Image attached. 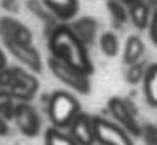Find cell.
<instances>
[{
	"label": "cell",
	"mask_w": 157,
	"mask_h": 145,
	"mask_svg": "<svg viewBox=\"0 0 157 145\" xmlns=\"http://www.w3.org/2000/svg\"><path fill=\"white\" fill-rule=\"evenodd\" d=\"M9 133V125L5 121V118L0 115V135H7Z\"/></svg>",
	"instance_id": "d4e9b609"
},
{
	"label": "cell",
	"mask_w": 157,
	"mask_h": 145,
	"mask_svg": "<svg viewBox=\"0 0 157 145\" xmlns=\"http://www.w3.org/2000/svg\"><path fill=\"white\" fill-rule=\"evenodd\" d=\"M39 88V83L34 76L24 73L22 69H12V83L9 86V93L21 100H29L34 96L36 90Z\"/></svg>",
	"instance_id": "9c48e42d"
},
{
	"label": "cell",
	"mask_w": 157,
	"mask_h": 145,
	"mask_svg": "<svg viewBox=\"0 0 157 145\" xmlns=\"http://www.w3.org/2000/svg\"><path fill=\"white\" fill-rule=\"evenodd\" d=\"M49 69L52 71V74L59 81H63L66 86L73 88L78 93L88 94L90 90H91V83H90V78H88L90 74H85L81 71L75 69L73 66L63 63L58 57H54V56L49 57Z\"/></svg>",
	"instance_id": "3957f363"
},
{
	"label": "cell",
	"mask_w": 157,
	"mask_h": 145,
	"mask_svg": "<svg viewBox=\"0 0 157 145\" xmlns=\"http://www.w3.org/2000/svg\"><path fill=\"white\" fill-rule=\"evenodd\" d=\"M150 37H152V40L157 44V10L154 12L152 22H150Z\"/></svg>",
	"instance_id": "cb8c5ba5"
},
{
	"label": "cell",
	"mask_w": 157,
	"mask_h": 145,
	"mask_svg": "<svg viewBox=\"0 0 157 145\" xmlns=\"http://www.w3.org/2000/svg\"><path fill=\"white\" fill-rule=\"evenodd\" d=\"M14 111H15V106L12 105V94L0 91V115L4 118H12Z\"/></svg>",
	"instance_id": "44dd1931"
},
{
	"label": "cell",
	"mask_w": 157,
	"mask_h": 145,
	"mask_svg": "<svg viewBox=\"0 0 157 145\" xmlns=\"http://www.w3.org/2000/svg\"><path fill=\"white\" fill-rule=\"evenodd\" d=\"M5 47L9 49V52L24 66H27L29 69H32L34 73H41L42 69V59L41 54L37 52L36 47H32L31 44H19V42H5Z\"/></svg>",
	"instance_id": "ba28073f"
},
{
	"label": "cell",
	"mask_w": 157,
	"mask_h": 145,
	"mask_svg": "<svg viewBox=\"0 0 157 145\" xmlns=\"http://www.w3.org/2000/svg\"><path fill=\"white\" fill-rule=\"evenodd\" d=\"M5 64H7V59H5V54L0 51V71L5 69Z\"/></svg>",
	"instance_id": "484cf974"
},
{
	"label": "cell",
	"mask_w": 157,
	"mask_h": 145,
	"mask_svg": "<svg viewBox=\"0 0 157 145\" xmlns=\"http://www.w3.org/2000/svg\"><path fill=\"white\" fill-rule=\"evenodd\" d=\"M14 118L17 121V127L22 130V133L25 135H34L39 133V128H41V121L37 118V113L32 106H29L27 103H19L15 106L14 111Z\"/></svg>",
	"instance_id": "30bf717a"
},
{
	"label": "cell",
	"mask_w": 157,
	"mask_h": 145,
	"mask_svg": "<svg viewBox=\"0 0 157 145\" xmlns=\"http://www.w3.org/2000/svg\"><path fill=\"white\" fill-rule=\"evenodd\" d=\"M142 137L145 145H157V127L154 125H145L142 132Z\"/></svg>",
	"instance_id": "7402d4cb"
},
{
	"label": "cell",
	"mask_w": 157,
	"mask_h": 145,
	"mask_svg": "<svg viewBox=\"0 0 157 145\" xmlns=\"http://www.w3.org/2000/svg\"><path fill=\"white\" fill-rule=\"evenodd\" d=\"M100 47H101L105 56L115 57L117 54H118V49H120L118 37L113 32H103L101 36H100Z\"/></svg>",
	"instance_id": "e0dca14e"
},
{
	"label": "cell",
	"mask_w": 157,
	"mask_h": 145,
	"mask_svg": "<svg viewBox=\"0 0 157 145\" xmlns=\"http://www.w3.org/2000/svg\"><path fill=\"white\" fill-rule=\"evenodd\" d=\"M81 113L79 101L73 94L66 91H54L49 98L48 116L51 120L52 127L56 128H69V125L76 120V116Z\"/></svg>",
	"instance_id": "7a4b0ae2"
},
{
	"label": "cell",
	"mask_w": 157,
	"mask_h": 145,
	"mask_svg": "<svg viewBox=\"0 0 157 145\" xmlns=\"http://www.w3.org/2000/svg\"><path fill=\"white\" fill-rule=\"evenodd\" d=\"M69 27H71L73 32H75L76 36H78L79 39L86 44V46L95 40L96 30H98V24H96V20L91 19V17H83V19L73 22Z\"/></svg>",
	"instance_id": "8fae6325"
},
{
	"label": "cell",
	"mask_w": 157,
	"mask_h": 145,
	"mask_svg": "<svg viewBox=\"0 0 157 145\" xmlns=\"http://www.w3.org/2000/svg\"><path fill=\"white\" fill-rule=\"evenodd\" d=\"M145 64L144 63H135V64H130L125 71V79L127 83L130 84H137L140 83L142 78H145Z\"/></svg>",
	"instance_id": "ffe728a7"
},
{
	"label": "cell",
	"mask_w": 157,
	"mask_h": 145,
	"mask_svg": "<svg viewBox=\"0 0 157 145\" xmlns=\"http://www.w3.org/2000/svg\"><path fill=\"white\" fill-rule=\"evenodd\" d=\"M44 145H79L69 133L63 132L61 128L49 127L44 135Z\"/></svg>",
	"instance_id": "2e32d148"
},
{
	"label": "cell",
	"mask_w": 157,
	"mask_h": 145,
	"mask_svg": "<svg viewBox=\"0 0 157 145\" xmlns=\"http://www.w3.org/2000/svg\"><path fill=\"white\" fill-rule=\"evenodd\" d=\"M106 9H108L110 15H112V20L117 24V25H122L123 22H127L128 19V13H127V9L123 7V2L120 0H108L106 2Z\"/></svg>",
	"instance_id": "d6986e66"
},
{
	"label": "cell",
	"mask_w": 157,
	"mask_h": 145,
	"mask_svg": "<svg viewBox=\"0 0 157 145\" xmlns=\"http://www.w3.org/2000/svg\"><path fill=\"white\" fill-rule=\"evenodd\" d=\"M27 7L36 13V15L39 17V19L42 20V22L48 24V25L51 27L52 30H54L56 27H58V24H54V19H52V15L49 13L51 10H49L48 7L44 5V2H37V0H29V2H27Z\"/></svg>",
	"instance_id": "ac0fdd59"
},
{
	"label": "cell",
	"mask_w": 157,
	"mask_h": 145,
	"mask_svg": "<svg viewBox=\"0 0 157 145\" xmlns=\"http://www.w3.org/2000/svg\"><path fill=\"white\" fill-rule=\"evenodd\" d=\"M95 138L100 145H133L125 128L101 116H95Z\"/></svg>",
	"instance_id": "5b68a950"
},
{
	"label": "cell",
	"mask_w": 157,
	"mask_h": 145,
	"mask_svg": "<svg viewBox=\"0 0 157 145\" xmlns=\"http://www.w3.org/2000/svg\"><path fill=\"white\" fill-rule=\"evenodd\" d=\"M147 5L154 7V12H155V10H157V0H147Z\"/></svg>",
	"instance_id": "4316f807"
},
{
	"label": "cell",
	"mask_w": 157,
	"mask_h": 145,
	"mask_svg": "<svg viewBox=\"0 0 157 145\" xmlns=\"http://www.w3.org/2000/svg\"><path fill=\"white\" fill-rule=\"evenodd\" d=\"M144 93L149 105L157 106V64L147 69V74L144 78Z\"/></svg>",
	"instance_id": "9a60e30c"
},
{
	"label": "cell",
	"mask_w": 157,
	"mask_h": 145,
	"mask_svg": "<svg viewBox=\"0 0 157 145\" xmlns=\"http://www.w3.org/2000/svg\"><path fill=\"white\" fill-rule=\"evenodd\" d=\"M49 51L54 57L73 66L85 74L93 73V63L88 56L86 44L66 24L58 25L49 36Z\"/></svg>",
	"instance_id": "6da1fadb"
},
{
	"label": "cell",
	"mask_w": 157,
	"mask_h": 145,
	"mask_svg": "<svg viewBox=\"0 0 157 145\" xmlns=\"http://www.w3.org/2000/svg\"><path fill=\"white\" fill-rule=\"evenodd\" d=\"M128 15H130V20L133 22V25L137 29H145L152 19H150V7L147 5V2L140 0V2H135L130 5V10H128Z\"/></svg>",
	"instance_id": "4fadbf2b"
},
{
	"label": "cell",
	"mask_w": 157,
	"mask_h": 145,
	"mask_svg": "<svg viewBox=\"0 0 157 145\" xmlns=\"http://www.w3.org/2000/svg\"><path fill=\"white\" fill-rule=\"evenodd\" d=\"M108 110L112 116L117 120V123L122 128H125L130 135L135 137H142L144 128L137 121V108L130 100H123V98H110L108 100Z\"/></svg>",
	"instance_id": "277c9868"
},
{
	"label": "cell",
	"mask_w": 157,
	"mask_h": 145,
	"mask_svg": "<svg viewBox=\"0 0 157 145\" xmlns=\"http://www.w3.org/2000/svg\"><path fill=\"white\" fill-rule=\"evenodd\" d=\"M144 51H145V46H144L142 39L139 36H130L125 42V47H123V63L127 66L139 63Z\"/></svg>",
	"instance_id": "5bb4252c"
},
{
	"label": "cell",
	"mask_w": 157,
	"mask_h": 145,
	"mask_svg": "<svg viewBox=\"0 0 157 145\" xmlns=\"http://www.w3.org/2000/svg\"><path fill=\"white\" fill-rule=\"evenodd\" d=\"M2 9H5L10 13L17 12L19 10V0H2Z\"/></svg>",
	"instance_id": "603a6c76"
},
{
	"label": "cell",
	"mask_w": 157,
	"mask_h": 145,
	"mask_svg": "<svg viewBox=\"0 0 157 145\" xmlns=\"http://www.w3.org/2000/svg\"><path fill=\"white\" fill-rule=\"evenodd\" d=\"M0 37L4 39V42H32V32L22 22L12 19V17H2L0 19Z\"/></svg>",
	"instance_id": "52a82bcc"
},
{
	"label": "cell",
	"mask_w": 157,
	"mask_h": 145,
	"mask_svg": "<svg viewBox=\"0 0 157 145\" xmlns=\"http://www.w3.org/2000/svg\"><path fill=\"white\" fill-rule=\"evenodd\" d=\"M44 5L63 20H68L78 12V0H42Z\"/></svg>",
	"instance_id": "7c38bea8"
},
{
	"label": "cell",
	"mask_w": 157,
	"mask_h": 145,
	"mask_svg": "<svg viewBox=\"0 0 157 145\" xmlns=\"http://www.w3.org/2000/svg\"><path fill=\"white\" fill-rule=\"evenodd\" d=\"M68 133L78 142L79 145H93L96 143L95 138V116L88 113H79L76 120L69 125Z\"/></svg>",
	"instance_id": "8992f818"
},
{
	"label": "cell",
	"mask_w": 157,
	"mask_h": 145,
	"mask_svg": "<svg viewBox=\"0 0 157 145\" xmlns=\"http://www.w3.org/2000/svg\"><path fill=\"white\" fill-rule=\"evenodd\" d=\"M120 2H123V3H130V5H132V3H135V2H140V0H120Z\"/></svg>",
	"instance_id": "83f0119b"
}]
</instances>
